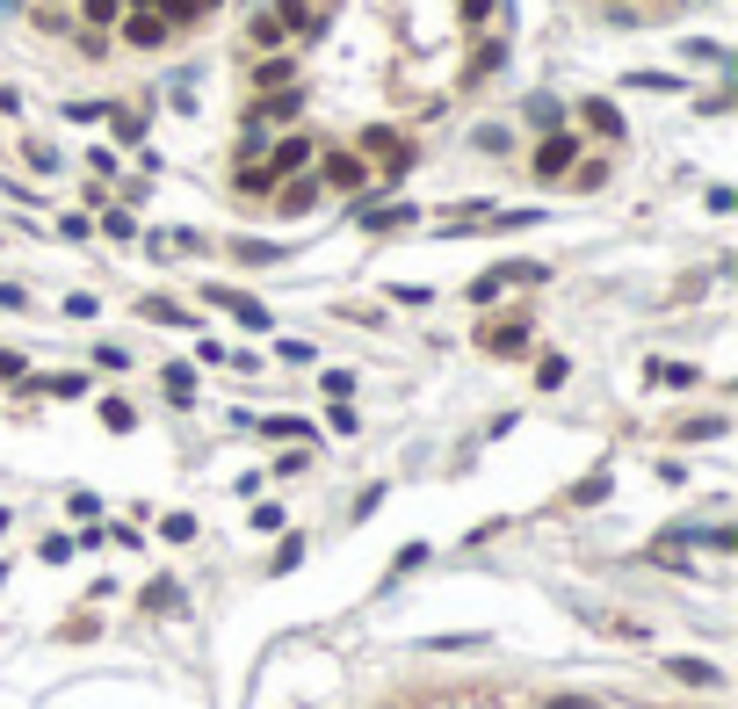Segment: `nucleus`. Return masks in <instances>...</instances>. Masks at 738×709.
<instances>
[{"label": "nucleus", "instance_id": "17", "mask_svg": "<svg viewBox=\"0 0 738 709\" xmlns=\"http://www.w3.org/2000/svg\"><path fill=\"white\" fill-rule=\"evenodd\" d=\"M80 15H87V22H95V29H109V22L123 15V0H80Z\"/></svg>", "mask_w": 738, "mask_h": 709}, {"label": "nucleus", "instance_id": "22", "mask_svg": "<svg viewBox=\"0 0 738 709\" xmlns=\"http://www.w3.org/2000/svg\"><path fill=\"white\" fill-rule=\"evenodd\" d=\"M261 87H275V80H290V58H261V73H254Z\"/></svg>", "mask_w": 738, "mask_h": 709}, {"label": "nucleus", "instance_id": "23", "mask_svg": "<svg viewBox=\"0 0 738 709\" xmlns=\"http://www.w3.org/2000/svg\"><path fill=\"white\" fill-rule=\"evenodd\" d=\"M420 565H427V543H406V550H398V565H391V572H420Z\"/></svg>", "mask_w": 738, "mask_h": 709}, {"label": "nucleus", "instance_id": "25", "mask_svg": "<svg viewBox=\"0 0 738 709\" xmlns=\"http://www.w3.org/2000/svg\"><path fill=\"white\" fill-rule=\"evenodd\" d=\"M492 15V0H464V22H485Z\"/></svg>", "mask_w": 738, "mask_h": 709}, {"label": "nucleus", "instance_id": "5", "mask_svg": "<svg viewBox=\"0 0 738 709\" xmlns=\"http://www.w3.org/2000/svg\"><path fill=\"white\" fill-rule=\"evenodd\" d=\"M478 341H485V355H529V326H521V319H492Z\"/></svg>", "mask_w": 738, "mask_h": 709}, {"label": "nucleus", "instance_id": "26", "mask_svg": "<svg viewBox=\"0 0 738 709\" xmlns=\"http://www.w3.org/2000/svg\"><path fill=\"white\" fill-rule=\"evenodd\" d=\"M210 8H218V0H189V15H210Z\"/></svg>", "mask_w": 738, "mask_h": 709}, {"label": "nucleus", "instance_id": "3", "mask_svg": "<svg viewBox=\"0 0 738 709\" xmlns=\"http://www.w3.org/2000/svg\"><path fill=\"white\" fill-rule=\"evenodd\" d=\"M116 22H123V37H131L138 51H160V44H167V29H174L160 8H138V15H116Z\"/></svg>", "mask_w": 738, "mask_h": 709}, {"label": "nucleus", "instance_id": "1", "mask_svg": "<svg viewBox=\"0 0 738 709\" xmlns=\"http://www.w3.org/2000/svg\"><path fill=\"white\" fill-rule=\"evenodd\" d=\"M579 167V138L572 131H550L543 145H536V181H565Z\"/></svg>", "mask_w": 738, "mask_h": 709}, {"label": "nucleus", "instance_id": "9", "mask_svg": "<svg viewBox=\"0 0 738 709\" xmlns=\"http://www.w3.org/2000/svg\"><path fill=\"white\" fill-rule=\"evenodd\" d=\"M413 218H420L413 203H384V210H369L362 225H369V232H398V225H413Z\"/></svg>", "mask_w": 738, "mask_h": 709}, {"label": "nucleus", "instance_id": "27", "mask_svg": "<svg viewBox=\"0 0 738 709\" xmlns=\"http://www.w3.org/2000/svg\"><path fill=\"white\" fill-rule=\"evenodd\" d=\"M44 8H51V0H44Z\"/></svg>", "mask_w": 738, "mask_h": 709}, {"label": "nucleus", "instance_id": "7", "mask_svg": "<svg viewBox=\"0 0 738 709\" xmlns=\"http://www.w3.org/2000/svg\"><path fill=\"white\" fill-rule=\"evenodd\" d=\"M312 203H319V181L283 174V196H275V210H290V218H297V210H312Z\"/></svg>", "mask_w": 738, "mask_h": 709}, {"label": "nucleus", "instance_id": "10", "mask_svg": "<svg viewBox=\"0 0 738 709\" xmlns=\"http://www.w3.org/2000/svg\"><path fill=\"white\" fill-rule=\"evenodd\" d=\"M608 500V471H594V478H579L572 492H565V507H601Z\"/></svg>", "mask_w": 738, "mask_h": 709}, {"label": "nucleus", "instance_id": "21", "mask_svg": "<svg viewBox=\"0 0 738 709\" xmlns=\"http://www.w3.org/2000/svg\"><path fill=\"white\" fill-rule=\"evenodd\" d=\"M268 435H283V442H304V435H312V427H304V420H290V413H283V420H268Z\"/></svg>", "mask_w": 738, "mask_h": 709}, {"label": "nucleus", "instance_id": "13", "mask_svg": "<svg viewBox=\"0 0 738 709\" xmlns=\"http://www.w3.org/2000/svg\"><path fill=\"white\" fill-rule=\"evenodd\" d=\"M167 398H174V406H189V398H196V377L181 362H167Z\"/></svg>", "mask_w": 738, "mask_h": 709}, {"label": "nucleus", "instance_id": "15", "mask_svg": "<svg viewBox=\"0 0 738 709\" xmlns=\"http://www.w3.org/2000/svg\"><path fill=\"white\" fill-rule=\"evenodd\" d=\"M717 435H724V420H717V413H702V420L681 427V442H717Z\"/></svg>", "mask_w": 738, "mask_h": 709}, {"label": "nucleus", "instance_id": "18", "mask_svg": "<svg viewBox=\"0 0 738 709\" xmlns=\"http://www.w3.org/2000/svg\"><path fill=\"white\" fill-rule=\"evenodd\" d=\"M536 384L558 391V384H565V355H543V362H536Z\"/></svg>", "mask_w": 738, "mask_h": 709}, {"label": "nucleus", "instance_id": "20", "mask_svg": "<svg viewBox=\"0 0 738 709\" xmlns=\"http://www.w3.org/2000/svg\"><path fill=\"white\" fill-rule=\"evenodd\" d=\"M160 536H167V543H189V536H196V521H189V514H167V521H160Z\"/></svg>", "mask_w": 738, "mask_h": 709}, {"label": "nucleus", "instance_id": "14", "mask_svg": "<svg viewBox=\"0 0 738 709\" xmlns=\"http://www.w3.org/2000/svg\"><path fill=\"white\" fill-rule=\"evenodd\" d=\"M138 312H145V319H167V326H189V312H181V304H167V297H145Z\"/></svg>", "mask_w": 738, "mask_h": 709}, {"label": "nucleus", "instance_id": "24", "mask_svg": "<svg viewBox=\"0 0 738 709\" xmlns=\"http://www.w3.org/2000/svg\"><path fill=\"white\" fill-rule=\"evenodd\" d=\"M15 377H22V355H15V348H0V384H15Z\"/></svg>", "mask_w": 738, "mask_h": 709}, {"label": "nucleus", "instance_id": "12", "mask_svg": "<svg viewBox=\"0 0 738 709\" xmlns=\"http://www.w3.org/2000/svg\"><path fill=\"white\" fill-rule=\"evenodd\" d=\"M579 116H587L594 131H601V138H623V116H615L608 102H587V109H579Z\"/></svg>", "mask_w": 738, "mask_h": 709}, {"label": "nucleus", "instance_id": "11", "mask_svg": "<svg viewBox=\"0 0 738 709\" xmlns=\"http://www.w3.org/2000/svg\"><path fill=\"white\" fill-rule=\"evenodd\" d=\"M254 44H261V51L290 44V29H283V15H275V8H261V15H254Z\"/></svg>", "mask_w": 738, "mask_h": 709}, {"label": "nucleus", "instance_id": "4", "mask_svg": "<svg viewBox=\"0 0 738 709\" xmlns=\"http://www.w3.org/2000/svg\"><path fill=\"white\" fill-rule=\"evenodd\" d=\"M362 152H377V167H384L391 181H398V174L413 167V145L398 138V131H369V138H362Z\"/></svg>", "mask_w": 738, "mask_h": 709}, {"label": "nucleus", "instance_id": "6", "mask_svg": "<svg viewBox=\"0 0 738 709\" xmlns=\"http://www.w3.org/2000/svg\"><path fill=\"white\" fill-rule=\"evenodd\" d=\"M210 304H218V312H232L239 326H254V333H268V304H254V297H239V290H210Z\"/></svg>", "mask_w": 738, "mask_h": 709}, {"label": "nucleus", "instance_id": "2", "mask_svg": "<svg viewBox=\"0 0 738 709\" xmlns=\"http://www.w3.org/2000/svg\"><path fill=\"white\" fill-rule=\"evenodd\" d=\"M362 181H369V167L355 160V152H326L319 160V189H333V196H355Z\"/></svg>", "mask_w": 738, "mask_h": 709}, {"label": "nucleus", "instance_id": "8", "mask_svg": "<svg viewBox=\"0 0 738 709\" xmlns=\"http://www.w3.org/2000/svg\"><path fill=\"white\" fill-rule=\"evenodd\" d=\"M673 681H681V688H717L724 673H717L710 659H673Z\"/></svg>", "mask_w": 738, "mask_h": 709}, {"label": "nucleus", "instance_id": "19", "mask_svg": "<svg viewBox=\"0 0 738 709\" xmlns=\"http://www.w3.org/2000/svg\"><path fill=\"white\" fill-rule=\"evenodd\" d=\"M608 181V160H587V167H572V189H601Z\"/></svg>", "mask_w": 738, "mask_h": 709}, {"label": "nucleus", "instance_id": "16", "mask_svg": "<svg viewBox=\"0 0 738 709\" xmlns=\"http://www.w3.org/2000/svg\"><path fill=\"white\" fill-rule=\"evenodd\" d=\"M297 116V95H283V102H254V123H290Z\"/></svg>", "mask_w": 738, "mask_h": 709}]
</instances>
